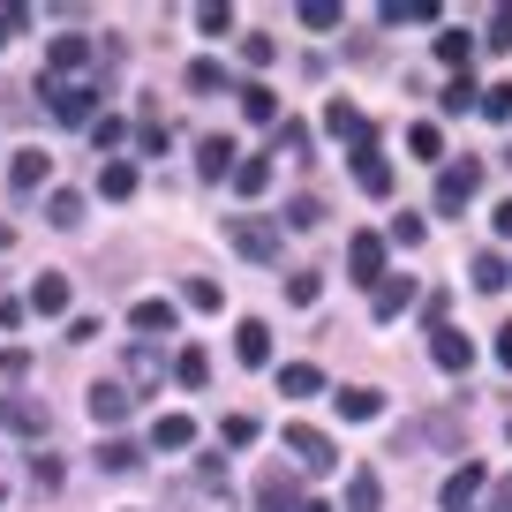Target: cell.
I'll use <instances>...</instances> for the list:
<instances>
[{"instance_id": "cell-23", "label": "cell", "mask_w": 512, "mask_h": 512, "mask_svg": "<svg viewBox=\"0 0 512 512\" xmlns=\"http://www.w3.org/2000/svg\"><path fill=\"white\" fill-rule=\"evenodd\" d=\"M377 505H384V482L369 475V467H354L347 475V512H377Z\"/></svg>"}, {"instance_id": "cell-49", "label": "cell", "mask_w": 512, "mask_h": 512, "mask_svg": "<svg viewBox=\"0 0 512 512\" xmlns=\"http://www.w3.org/2000/svg\"><path fill=\"white\" fill-rule=\"evenodd\" d=\"M23 23H31V16H23V8H0V46H8V38H16Z\"/></svg>"}, {"instance_id": "cell-51", "label": "cell", "mask_w": 512, "mask_h": 512, "mask_svg": "<svg viewBox=\"0 0 512 512\" xmlns=\"http://www.w3.org/2000/svg\"><path fill=\"white\" fill-rule=\"evenodd\" d=\"M497 234H505V241H512V204H497Z\"/></svg>"}, {"instance_id": "cell-14", "label": "cell", "mask_w": 512, "mask_h": 512, "mask_svg": "<svg viewBox=\"0 0 512 512\" xmlns=\"http://www.w3.org/2000/svg\"><path fill=\"white\" fill-rule=\"evenodd\" d=\"M46 174H53L46 151H16V166H8V189H16V196H38V189H46Z\"/></svg>"}, {"instance_id": "cell-20", "label": "cell", "mask_w": 512, "mask_h": 512, "mask_svg": "<svg viewBox=\"0 0 512 512\" xmlns=\"http://www.w3.org/2000/svg\"><path fill=\"white\" fill-rule=\"evenodd\" d=\"M98 467H106V475H136V467H144V452L128 445V437H98Z\"/></svg>"}, {"instance_id": "cell-9", "label": "cell", "mask_w": 512, "mask_h": 512, "mask_svg": "<svg viewBox=\"0 0 512 512\" xmlns=\"http://www.w3.org/2000/svg\"><path fill=\"white\" fill-rule=\"evenodd\" d=\"M234 166H241L234 136H204V144H196V174H204V181H226Z\"/></svg>"}, {"instance_id": "cell-37", "label": "cell", "mask_w": 512, "mask_h": 512, "mask_svg": "<svg viewBox=\"0 0 512 512\" xmlns=\"http://www.w3.org/2000/svg\"><path fill=\"white\" fill-rule=\"evenodd\" d=\"M159 347H136V354H128V377H136V384H159Z\"/></svg>"}, {"instance_id": "cell-35", "label": "cell", "mask_w": 512, "mask_h": 512, "mask_svg": "<svg viewBox=\"0 0 512 512\" xmlns=\"http://www.w3.org/2000/svg\"><path fill=\"white\" fill-rule=\"evenodd\" d=\"M196 31L226 38V31H234V8H219V0H204V8H196Z\"/></svg>"}, {"instance_id": "cell-36", "label": "cell", "mask_w": 512, "mask_h": 512, "mask_svg": "<svg viewBox=\"0 0 512 512\" xmlns=\"http://www.w3.org/2000/svg\"><path fill=\"white\" fill-rule=\"evenodd\" d=\"M279 159H309V128L302 121H279Z\"/></svg>"}, {"instance_id": "cell-52", "label": "cell", "mask_w": 512, "mask_h": 512, "mask_svg": "<svg viewBox=\"0 0 512 512\" xmlns=\"http://www.w3.org/2000/svg\"><path fill=\"white\" fill-rule=\"evenodd\" d=\"M294 512H332V505H317V497H302V505H294Z\"/></svg>"}, {"instance_id": "cell-3", "label": "cell", "mask_w": 512, "mask_h": 512, "mask_svg": "<svg viewBox=\"0 0 512 512\" xmlns=\"http://www.w3.org/2000/svg\"><path fill=\"white\" fill-rule=\"evenodd\" d=\"M38 91L53 98V121H98V83H53V76H38Z\"/></svg>"}, {"instance_id": "cell-46", "label": "cell", "mask_w": 512, "mask_h": 512, "mask_svg": "<svg viewBox=\"0 0 512 512\" xmlns=\"http://www.w3.org/2000/svg\"><path fill=\"white\" fill-rule=\"evenodd\" d=\"M482 113H490V121H512V83H497V91H482Z\"/></svg>"}, {"instance_id": "cell-34", "label": "cell", "mask_w": 512, "mask_h": 512, "mask_svg": "<svg viewBox=\"0 0 512 512\" xmlns=\"http://www.w3.org/2000/svg\"><path fill=\"white\" fill-rule=\"evenodd\" d=\"M407 151H415V159H445V136H437L430 121H415L407 128Z\"/></svg>"}, {"instance_id": "cell-40", "label": "cell", "mask_w": 512, "mask_h": 512, "mask_svg": "<svg viewBox=\"0 0 512 512\" xmlns=\"http://www.w3.org/2000/svg\"><path fill=\"white\" fill-rule=\"evenodd\" d=\"M302 23H309V31H339V8H332V0H302Z\"/></svg>"}, {"instance_id": "cell-28", "label": "cell", "mask_w": 512, "mask_h": 512, "mask_svg": "<svg viewBox=\"0 0 512 512\" xmlns=\"http://www.w3.org/2000/svg\"><path fill=\"white\" fill-rule=\"evenodd\" d=\"M234 189L241 196H264V189H272V159H241L234 166Z\"/></svg>"}, {"instance_id": "cell-47", "label": "cell", "mask_w": 512, "mask_h": 512, "mask_svg": "<svg viewBox=\"0 0 512 512\" xmlns=\"http://www.w3.org/2000/svg\"><path fill=\"white\" fill-rule=\"evenodd\" d=\"M0 415L16 422V430H46V415H38V407H23V400H16V407H0Z\"/></svg>"}, {"instance_id": "cell-27", "label": "cell", "mask_w": 512, "mask_h": 512, "mask_svg": "<svg viewBox=\"0 0 512 512\" xmlns=\"http://www.w3.org/2000/svg\"><path fill=\"white\" fill-rule=\"evenodd\" d=\"M317 362H287V369H279V392H287V400H309V392H317Z\"/></svg>"}, {"instance_id": "cell-15", "label": "cell", "mask_w": 512, "mask_h": 512, "mask_svg": "<svg viewBox=\"0 0 512 512\" xmlns=\"http://www.w3.org/2000/svg\"><path fill=\"white\" fill-rule=\"evenodd\" d=\"M174 317H181V309L174 302H159V294H151V302H136V309H128V324H136V332H144V339H174Z\"/></svg>"}, {"instance_id": "cell-17", "label": "cell", "mask_w": 512, "mask_h": 512, "mask_svg": "<svg viewBox=\"0 0 512 512\" xmlns=\"http://www.w3.org/2000/svg\"><path fill=\"white\" fill-rule=\"evenodd\" d=\"M31 309H38V317H68V279L61 272H38L31 279Z\"/></svg>"}, {"instance_id": "cell-10", "label": "cell", "mask_w": 512, "mask_h": 512, "mask_svg": "<svg viewBox=\"0 0 512 512\" xmlns=\"http://www.w3.org/2000/svg\"><path fill=\"white\" fill-rule=\"evenodd\" d=\"M347 272L362 279V287H377V279H384V241L377 234H354L347 241Z\"/></svg>"}, {"instance_id": "cell-29", "label": "cell", "mask_w": 512, "mask_h": 512, "mask_svg": "<svg viewBox=\"0 0 512 512\" xmlns=\"http://www.w3.org/2000/svg\"><path fill=\"white\" fill-rule=\"evenodd\" d=\"M46 219H53V226H83V196H76V189H53V196H46Z\"/></svg>"}, {"instance_id": "cell-30", "label": "cell", "mask_w": 512, "mask_h": 512, "mask_svg": "<svg viewBox=\"0 0 512 512\" xmlns=\"http://www.w3.org/2000/svg\"><path fill=\"white\" fill-rule=\"evenodd\" d=\"M241 445H256V415H226L219 422V452H241Z\"/></svg>"}, {"instance_id": "cell-54", "label": "cell", "mask_w": 512, "mask_h": 512, "mask_svg": "<svg viewBox=\"0 0 512 512\" xmlns=\"http://www.w3.org/2000/svg\"><path fill=\"white\" fill-rule=\"evenodd\" d=\"M505 166H512V151H505Z\"/></svg>"}, {"instance_id": "cell-7", "label": "cell", "mask_w": 512, "mask_h": 512, "mask_svg": "<svg viewBox=\"0 0 512 512\" xmlns=\"http://www.w3.org/2000/svg\"><path fill=\"white\" fill-rule=\"evenodd\" d=\"M430 362L460 377V369L475 362V339H467V332H452V324H437V332H430Z\"/></svg>"}, {"instance_id": "cell-32", "label": "cell", "mask_w": 512, "mask_h": 512, "mask_svg": "<svg viewBox=\"0 0 512 512\" xmlns=\"http://www.w3.org/2000/svg\"><path fill=\"white\" fill-rule=\"evenodd\" d=\"M445 113H467V106H482V91H475V76H452L445 83V98H437Z\"/></svg>"}, {"instance_id": "cell-41", "label": "cell", "mask_w": 512, "mask_h": 512, "mask_svg": "<svg viewBox=\"0 0 512 512\" xmlns=\"http://www.w3.org/2000/svg\"><path fill=\"white\" fill-rule=\"evenodd\" d=\"M241 61H249V68H272L279 61V38H241Z\"/></svg>"}, {"instance_id": "cell-50", "label": "cell", "mask_w": 512, "mask_h": 512, "mask_svg": "<svg viewBox=\"0 0 512 512\" xmlns=\"http://www.w3.org/2000/svg\"><path fill=\"white\" fill-rule=\"evenodd\" d=\"M497 362L512 369V324H505V332H497Z\"/></svg>"}, {"instance_id": "cell-18", "label": "cell", "mask_w": 512, "mask_h": 512, "mask_svg": "<svg viewBox=\"0 0 512 512\" xmlns=\"http://www.w3.org/2000/svg\"><path fill=\"white\" fill-rule=\"evenodd\" d=\"M151 445H159V452H189L196 445V422L189 415H159V422H151Z\"/></svg>"}, {"instance_id": "cell-8", "label": "cell", "mask_w": 512, "mask_h": 512, "mask_svg": "<svg viewBox=\"0 0 512 512\" xmlns=\"http://www.w3.org/2000/svg\"><path fill=\"white\" fill-rule=\"evenodd\" d=\"M128 407H136V400H128V384H113V377H98V384H91V422H98V430L128 422Z\"/></svg>"}, {"instance_id": "cell-26", "label": "cell", "mask_w": 512, "mask_h": 512, "mask_svg": "<svg viewBox=\"0 0 512 512\" xmlns=\"http://www.w3.org/2000/svg\"><path fill=\"white\" fill-rule=\"evenodd\" d=\"M234 98H241V113H249V121H272V128H279V98L264 91V83H241Z\"/></svg>"}, {"instance_id": "cell-33", "label": "cell", "mask_w": 512, "mask_h": 512, "mask_svg": "<svg viewBox=\"0 0 512 512\" xmlns=\"http://www.w3.org/2000/svg\"><path fill=\"white\" fill-rule=\"evenodd\" d=\"M174 377H181V384H189V392H196V384H204V377H211V354H204V347H181V362H174Z\"/></svg>"}, {"instance_id": "cell-4", "label": "cell", "mask_w": 512, "mask_h": 512, "mask_svg": "<svg viewBox=\"0 0 512 512\" xmlns=\"http://www.w3.org/2000/svg\"><path fill=\"white\" fill-rule=\"evenodd\" d=\"M287 452H294V467H302V475H332V467H339L332 437L309 430V422H287Z\"/></svg>"}, {"instance_id": "cell-1", "label": "cell", "mask_w": 512, "mask_h": 512, "mask_svg": "<svg viewBox=\"0 0 512 512\" xmlns=\"http://www.w3.org/2000/svg\"><path fill=\"white\" fill-rule=\"evenodd\" d=\"M166 505H174V512H234V490H226V460H196V475L166 482Z\"/></svg>"}, {"instance_id": "cell-11", "label": "cell", "mask_w": 512, "mask_h": 512, "mask_svg": "<svg viewBox=\"0 0 512 512\" xmlns=\"http://www.w3.org/2000/svg\"><path fill=\"white\" fill-rule=\"evenodd\" d=\"M354 181H362V196H392V166L377 144H354Z\"/></svg>"}, {"instance_id": "cell-19", "label": "cell", "mask_w": 512, "mask_h": 512, "mask_svg": "<svg viewBox=\"0 0 512 512\" xmlns=\"http://www.w3.org/2000/svg\"><path fill=\"white\" fill-rule=\"evenodd\" d=\"M475 490H482V467L475 460L452 467V475H445V512H467V505H475Z\"/></svg>"}, {"instance_id": "cell-45", "label": "cell", "mask_w": 512, "mask_h": 512, "mask_svg": "<svg viewBox=\"0 0 512 512\" xmlns=\"http://www.w3.org/2000/svg\"><path fill=\"white\" fill-rule=\"evenodd\" d=\"M181 302H189V309H219V287H211V279H189V287H181Z\"/></svg>"}, {"instance_id": "cell-5", "label": "cell", "mask_w": 512, "mask_h": 512, "mask_svg": "<svg viewBox=\"0 0 512 512\" xmlns=\"http://www.w3.org/2000/svg\"><path fill=\"white\" fill-rule=\"evenodd\" d=\"M226 241H234L249 264H279V226L272 219H226Z\"/></svg>"}, {"instance_id": "cell-39", "label": "cell", "mask_w": 512, "mask_h": 512, "mask_svg": "<svg viewBox=\"0 0 512 512\" xmlns=\"http://www.w3.org/2000/svg\"><path fill=\"white\" fill-rule=\"evenodd\" d=\"M287 226H302V234H309V226H324V204H317V196H294V204H287Z\"/></svg>"}, {"instance_id": "cell-2", "label": "cell", "mask_w": 512, "mask_h": 512, "mask_svg": "<svg viewBox=\"0 0 512 512\" xmlns=\"http://www.w3.org/2000/svg\"><path fill=\"white\" fill-rule=\"evenodd\" d=\"M392 445H400V460H407V452H452V445H460V422H452V415L400 422V437H392Z\"/></svg>"}, {"instance_id": "cell-48", "label": "cell", "mask_w": 512, "mask_h": 512, "mask_svg": "<svg viewBox=\"0 0 512 512\" xmlns=\"http://www.w3.org/2000/svg\"><path fill=\"white\" fill-rule=\"evenodd\" d=\"M91 136H98V151H113V144H121V136H128V128H121V121H113V113H106V121H91Z\"/></svg>"}, {"instance_id": "cell-53", "label": "cell", "mask_w": 512, "mask_h": 512, "mask_svg": "<svg viewBox=\"0 0 512 512\" xmlns=\"http://www.w3.org/2000/svg\"><path fill=\"white\" fill-rule=\"evenodd\" d=\"M8 241H16V226H8V219H0V249H8Z\"/></svg>"}, {"instance_id": "cell-16", "label": "cell", "mask_w": 512, "mask_h": 512, "mask_svg": "<svg viewBox=\"0 0 512 512\" xmlns=\"http://www.w3.org/2000/svg\"><path fill=\"white\" fill-rule=\"evenodd\" d=\"M234 362H241V369H264V362H272V332H264L256 317L234 332Z\"/></svg>"}, {"instance_id": "cell-12", "label": "cell", "mask_w": 512, "mask_h": 512, "mask_svg": "<svg viewBox=\"0 0 512 512\" xmlns=\"http://www.w3.org/2000/svg\"><path fill=\"white\" fill-rule=\"evenodd\" d=\"M407 302H415V279H392V272H384L377 287H369V309H377V324H392Z\"/></svg>"}, {"instance_id": "cell-55", "label": "cell", "mask_w": 512, "mask_h": 512, "mask_svg": "<svg viewBox=\"0 0 512 512\" xmlns=\"http://www.w3.org/2000/svg\"><path fill=\"white\" fill-rule=\"evenodd\" d=\"M505 437H512V430H505Z\"/></svg>"}, {"instance_id": "cell-44", "label": "cell", "mask_w": 512, "mask_h": 512, "mask_svg": "<svg viewBox=\"0 0 512 512\" xmlns=\"http://www.w3.org/2000/svg\"><path fill=\"white\" fill-rule=\"evenodd\" d=\"M31 482H38V490H61V460H53V452H38V460H31Z\"/></svg>"}, {"instance_id": "cell-22", "label": "cell", "mask_w": 512, "mask_h": 512, "mask_svg": "<svg viewBox=\"0 0 512 512\" xmlns=\"http://www.w3.org/2000/svg\"><path fill=\"white\" fill-rule=\"evenodd\" d=\"M339 415H347V422H377V407H384V392H369V384H347V392H339Z\"/></svg>"}, {"instance_id": "cell-43", "label": "cell", "mask_w": 512, "mask_h": 512, "mask_svg": "<svg viewBox=\"0 0 512 512\" xmlns=\"http://www.w3.org/2000/svg\"><path fill=\"white\" fill-rule=\"evenodd\" d=\"M317 294H324V279H317V272H294V279H287V302H302V309H309Z\"/></svg>"}, {"instance_id": "cell-13", "label": "cell", "mask_w": 512, "mask_h": 512, "mask_svg": "<svg viewBox=\"0 0 512 512\" xmlns=\"http://www.w3.org/2000/svg\"><path fill=\"white\" fill-rule=\"evenodd\" d=\"M294 505H302V490H294L287 467H272V475L256 482V512H294Z\"/></svg>"}, {"instance_id": "cell-6", "label": "cell", "mask_w": 512, "mask_h": 512, "mask_svg": "<svg viewBox=\"0 0 512 512\" xmlns=\"http://www.w3.org/2000/svg\"><path fill=\"white\" fill-rule=\"evenodd\" d=\"M475 189H482V166L475 159L445 166V174H437V211H445V219H452V211H467V204H475Z\"/></svg>"}, {"instance_id": "cell-21", "label": "cell", "mask_w": 512, "mask_h": 512, "mask_svg": "<svg viewBox=\"0 0 512 512\" xmlns=\"http://www.w3.org/2000/svg\"><path fill=\"white\" fill-rule=\"evenodd\" d=\"M324 128H332V136H347V144H369V121L347 106V98H332V106H324Z\"/></svg>"}, {"instance_id": "cell-31", "label": "cell", "mask_w": 512, "mask_h": 512, "mask_svg": "<svg viewBox=\"0 0 512 512\" xmlns=\"http://www.w3.org/2000/svg\"><path fill=\"white\" fill-rule=\"evenodd\" d=\"M437 61H445V68H467V61H475V38H467V31H445V38H437Z\"/></svg>"}, {"instance_id": "cell-42", "label": "cell", "mask_w": 512, "mask_h": 512, "mask_svg": "<svg viewBox=\"0 0 512 512\" xmlns=\"http://www.w3.org/2000/svg\"><path fill=\"white\" fill-rule=\"evenodd\" d=\"M189 91H226V68L219 61H196L189 68Z\"/></svg>"}, {"instance_id": "cell-25", "label": "cell", "mask_w": 512, "mask_h": 512, "mask_svg": "<svg viewBox=\"0 0 512 512\" xmlns=\"http://www.w3.org/2000/svg\"><path fill=\"white\" fill-rule=\"evenodd\" d=\"M98 196H106V204H121V196H136V166H98Z\"/></svg>"}, {"instance_id": "cell-38", "label": "cell", "mask_w": 512, "mask_h": 512, "mask_svg": "<svg viewBox=\"0 0 512 512\" xmlns=\"http://www.w3.org/2000/svg\"><path fill=\"white\" fill-rule=\"evenodd\" d=\"M482 46H497V53L512 46V8H490V23H482Z\"/></svg>"}, {"instance_id": "cell-24", "label": "cell", "mask_w": 512, "mask_h": 512, "mask_svg": "<svg viewBox=\"0 0 512 512\" xmlns=\"http://www.w3.org/2000/svg\"><path fill=\"white\" fill-rule=\"evenodd\" d=\"M475 287H482V294H505V287H512V264H505L497 249H482V256H475Z\"/></svg>"}]
</instances>
